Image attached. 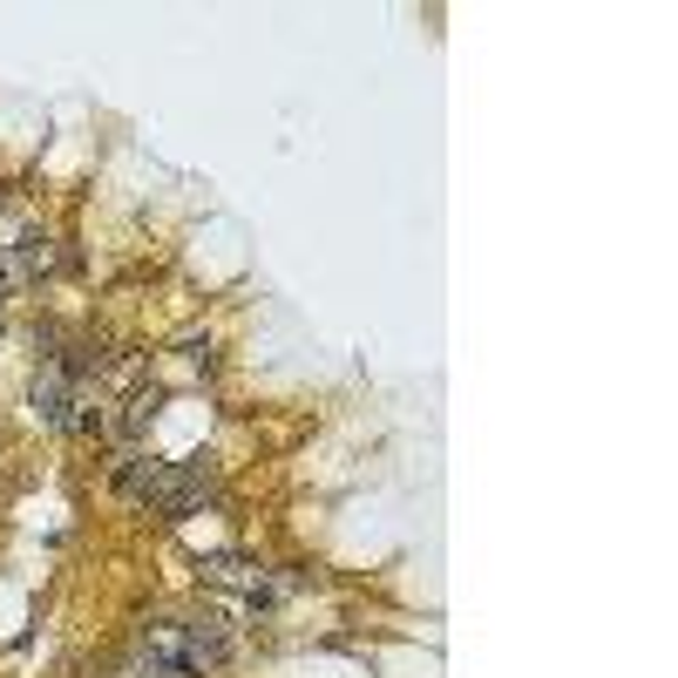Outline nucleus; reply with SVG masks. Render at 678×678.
Returning a JSON list of instances; mask_svg holds the SVG:
<instances>
[{
  "mask_svg": "<svg viewBox=\"0 0 678 678\" xmlns=\"http://www.w3.org/2000/svg\"><path fill=\"white\" fill-rule=\"evenodd\" d=\"M204 583H218V591H238L244 604H279L286 597V583L271 577L265 564H252V557H231V549H218V557H204Z\"/></svg>",
  "mask_w": 678,
  "mask_h": 678,
  "instance_id": "nucleus-2",
  "label": "nucleus"
},
{
  "mask_svg": "<svg viewBox=\"0 0 678 678\" xmlns=\"http://www.w3.org/2000/svg\"><path fill=\"white\" fill-rule=\"evenodd\" d=\"M231 631L225 625H210V618H191V625H177V665H183V678H204V671H218V665H231Z\"/></svg>",
  "mask_w": 678,
  "mask_h": 678,
  "instance_id": "nucleus-3",
  "label": "nucleus"
},
{
  "mask_svg": "<svg viewBox=\"0 0 678 678\" xmlns=\"http://www.w3.org/2000/svg\"><path fill=\"white\" fill-rule=\"evenodd\" d=\"M210 488L218 469L210 461H149V455H116V496L157 516H191Z\"/></svg>",
  "mask_w": 678,
  "mask_h": 678,
  "instance_id": "nucleus-1",
  "label": "nucleus"
},
{
  "mask_svg": "<svg viewBox=\"0 0 678 678\" xmlns=\"http://www.w3.org/2000/svg\"><path fill=\"white\" fill-rule=\"evenodd\" d=\"M157 408H164L157 394H136V400H130V414H122V435H143V427L157 421Z\"/></svg>",
  "mask_w": 678,
  "mask_h": 678,
  "instance_id": "nucleus-4",
  "label": "nucleus"
}]
</instances>
